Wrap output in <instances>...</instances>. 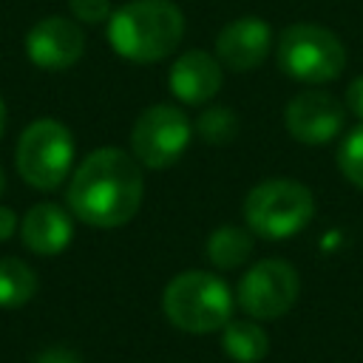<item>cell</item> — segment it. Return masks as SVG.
<instances>
[{"label":"cell","mask_w":363,"mask_h":363,"mask_svg":"<svg viewBox=\"0 0 363 363\" xmlns=\"http://www.w3.org/2000/svg\"><path fill=\"white\" fill-rule=\"evenodd\" d=\"M145 179L133 153L119 147H99L88 153L68 182L71 213L91 227L113 230L128 224L142 204Z\"/></svg>","instance_id":"obj_1"},{"label":"cell","mask_w":363,"mask_h":363,"mask_svg":"<svg viewBox=\"0 0 363 363\" xmlns=\"http://www.w3.org/2000/svg\"><path fill=\"white\" fill-rule=\"evenodd\" d=\"M184 37V14L170 0H130L108 17L111 48L130 62H159Z\"/></svg>","instance_id":"obj_2"},{"label":"cell","mask_w":363,"mask_h":363,"mask_svg":"<svg viewBox=\"0 0 363 363\" xmlns=\"http://www.w3.org/2000/svg\"><path fill=\"white\" fill-rule=\"evenodd\" d=\"M162 309L176 329L207 335L224 329L233 320V292L218 275L187 269L170 278V284L164 286Z\"/></svg>","instance_id":"obj_3"},{"label":"cell","mask_w":363,"mask_h":363,"mask_svg":"<svg viewBox=\"0 0 363 363\" xmlns=\"http://www.w3.org/2000/svg\"><path fill=\"white\" fill-rule=\"evenodd\" d=\"M315 216V196L295 179H264L244 199V224L252 235L281 241L301 233Z\"/></svg>","instance_id":"obj_4"},{"label":"cell","mask_w":363,"mask_h":363,"mask_svg":"<svg viewBox=\"0 0 363 363\" xmlns=\"http://www.w3.org/2000/svg\"><path fill=\"white\" fill-rule=\"evenodd\" d=\"M278 68L306 85H323L346 68V48L340 37L318 23L286 26L275 43Z\"/></svg>","instance_id":"obj_5"},{"label":"cell","mask_w":363,"mask_h":363,"mask_svg":"<svg viewBox=\"0 0 363 363\" xmlns=\"http://www.w3.org/2000/svg\"><path fill=\"white\" fill-rule=\"evenodd\" d=\"M14 162L26 184L37 190H57L74 164L71 130L57 119L31 122L17 139Z\"/></svg>","instance_id":"obj_6"},{"label":"cell","mask_w":363,"mask_h":363,"mask_svg":"<svg viewBox=\"0 0 363 363\" xmlns=\"http://www.w3.org/2000/svg\"><path fill=\"white\" fill-rule=\"evenodd\" d=\"M193 139V125L176 105H150L145 108L130 130L133 159L150 170L170 167L182 159Z\"/></svg>","instance_id":"obj_7"},{"label":"cell","mask_w":363,"mask_h":363,"mask_svg":"<svg viewBox=\"0 0 363 363\" xmlns=\"http://www.w3.org/2000/svg\"><path fill=\"white\" fill-rule=\"evenodd\" d=\"M301 292L298 269L284 258H264L252 264L238 281V306L255 320L286 315Z\"/></svg>","instance_id":"obj_8"},{"label":"cell","mask_w":363,"mask_h":363,"mask_svg":"<svg viewBox=\"0 0 363 363\" xmlns=\"http://www.w3.org/2000/svg\"><path fill=\"white\" fill-rule=\"evenodd\" d=\"M284 125L295 142L326 145L343 128V105L329 91H301L286 102Z\"/></svg>","instance_id":"obj_9"},{"label":"cell","mask_w":363,"mask_h":363,"mask_svg":"<svg viewBox=\"0 0 363 363\" xmlns=\"http://www.w3.org/2000/svg\"><path fill=\"white\" fill-rule=\"evenodd\" d=\"M85 51V34L77 20L43 17L26 34V57L43 71H65Z\"/></svg>","instance_id":"obj_10"},{"label":"cell","mask_w":363,"mask_h":363,"mask_svg":"<svg viewBox=\"0 0 363 363\" xmlns=\"http://www.w3.org/2000/svg\"><path fill=\"white\" fill-rule=\"evenodd\" d=\"M269 51H272V31L267 20L255 14L235 17L216 37V60L235 74L255 71L258 65H264Z\"/></svg>","instance_id":"obj_11"},{"label":"cell","mask_w":363,"mask_h":363,"mask_svg":"<svg viewBox=\"0 0 363 363\" xmlns=\"http://www.w3.org/2000/svg\"><path fill=\"white\" fill-rule=\"evenodd\" d=\"M221 82H224V65L213 54H207L201 48L184 51L173 62L170 77H167L170 94L184 105L210 102L221 91Z\"/></svg>","instance_id":"obj_12"},{"label":"cell","mask_w":363,"mask_h":363,"mask_svg":"<svg viewBox=\"0 0 363 363\" xmlns=\"http://www.w3.org/2000/svg\"><path fill=\"white\" fill-rule=\"evenodd\" d=\"M20 235H23V244L31 252H37V255H60L74 238V221L60 204L40 201L23 216Z\"/></svg>","instance_id":"obj_13"},{"label":"cell","mask_w":363,"mask_h":363,"mask_svg":"<svg viewBox=\"0 0 363 363\" xmlns=\"http://www.w3.org/2000/svg\"><path fill=\"white\" fill-rule=\"evenodd\" d=\"M252 233L238 224H221L207 235V258L218 269H235L250 261L252 255Z\"/></svg>","instance_id":"obj_14"},{"label":"cell","mask_w":363,"mask_h":363,"mask_svg":"<svg viewBox=\"0 0 363 363\" xmlns=\"http://www.w3.org/2000/svg\"><path fill=\"white\" fill-rule=\"evenodd\" d=\"M221 349L235 363H258L269 352V335L255 320H230L221 329Z\"/></svg>","instance_id":"obj_15"},{"label":"cell","mask_w":363,"mask_h":363,"mask_svg":"<svg viewBox=\"0 0 363 363\" xmlns=\"http://www.w3.org/2000/svg\"><path fill=\"white\" fill-rule=\"evenodd\" d=\"M37 292V272L20 258H0V309H20Z\"/></svg>","instance_id":"obj_16"},{"label":"cell","mask_w":363,"mask_h":363,"mask_svg":"<svg viewBox=\"0 0 363 363\" xmlns=\"http://www.w3.org/2000/svg\"><path fill=\"white\" fill-rule=\"evenodd\" d=\"M193 130L199 139H204L207 145H230L238 130H241V122H238V113L227 105H213V108H204L196 122H193Z\"/></svg>","instance_id":"obj_17"},{"label":"cell","mask_w":363,"mask_h":363,"mask_svg":"<svg viewBox=\"0 0 363 363\" xmlns=\"http://www.w3.org/2000/svg\"><path fill=\"white\" fill-rule=\"evenodd\" d=\"M337 170L349 184L363 190V122L343 136L337 147Z\"/></svg>","instance_id":"obj_18"},{"label":"cell","mask_w":363,"mask_h":363,"mask_svg":"<svg viewBox=\"0 0 363 363\" xmlns=\"http://www.w3.org/2000/svg\"><path fill=\"white\" fill-rule=\"evenodd\" d=\"M68 9L74 14V20L85 23V26L108 23V17L113 14L111 11V0H68Z\"/></svg>","instance_id":"obj_19"},{"label":"cell","mask_w":363,"mask_h":363,"mask_svg":"<svg viewBox=\"0 0 363 363\" xmlns=\"http://www.w3.org/2000/svg\"><path fill=\"white\" fill-rule=\"evenodd\" d=\"M34 363H82V360H79V354H77L74 349H68V346H48V349H43V352L37 354Z\"/></svg>","instance_id":"obj_20"},{"label":"cell","mask_w":363,"mask_h":363,"mask_svg":"<svg viewBox=\"0 0 363 363\" xmlns=\"http://www.w3.org/2000/svg\"><path fill=\"white\" fill-rule=\"evenodd\" d=\"M346 111L354 113L360 122H363V74L354 77L346 88Z\"/></svg>","instance_id":"obj_21"},{"label":"cell","mask_w":363,"mask_h":363,"mask_svg":"<svg viewBox=\"0 0 363 363\" xmlns=\"http://www.w3.org/2000/svg\"><path fill=\"white\" fill-rule=\"evenodd\" d=\"M14 230H17V216H14V210L0 204V241H9V238L14 235Z\"/></svg>","instance_id":"obj_22"},{"label":"cell","mask_w":363,"mask_h":363,"mask_svg":"<svg viewBox=\"0 0 363 363\" xmlns=\"http://www.w3.org/2000/svg\"><path fill=\"white\" fill-rule=\"evenodd\" d=\"M6 133V102H3V96H0V136Z\"/></svg>","instance_id":"obj_23"},{"label":"cell","mask_w":363,"mask_h":363,"mask_svg":"<svg viewBox=\"0 0 363 363\" xmlns=\"http://www.w3.org/2000/svg\"><path fill=\"white\" fill-rule=\"evenodd\" d=\"M6 190V173H3V167H0V193Z\"/></svg>","instance_id":"obj_24"}]
</instances>
